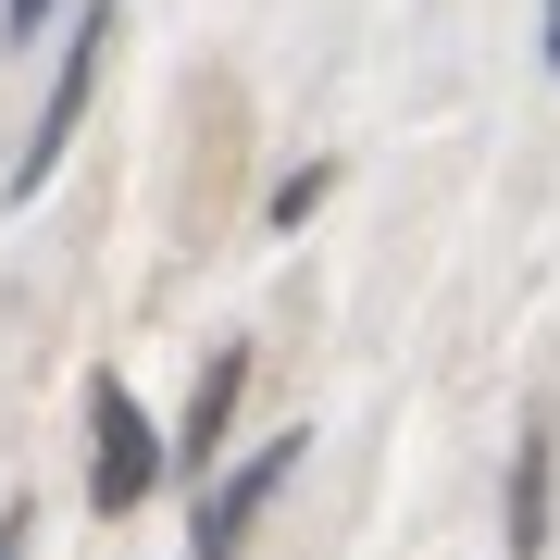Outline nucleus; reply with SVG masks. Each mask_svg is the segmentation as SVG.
<instances>
[{
  "label": "nucleus",
  "mask_w": 560,
  "mask_h": 560,
  "mask_svg": "<svg viewBox=\"0 0 560 560\" xmlns=\"http://www.w3.org/2000/svg\"><path fill=\"white\" fill-rule=\"evenodd\" d=\"M287 460H300V436H275V448L249 460V474H224L212 499H200V548H187V560H237V536L261 523V499H275V486H287Z\"/></svg>",
  "instance_id": "7ed1b4c3"
},
{
  "label": "nucleus",
  "mask_w": 560,
  "mask_h": 560,
  "mask_svg": "<svg viewBox=\"0 0 560 560\" xmlns=\"http://www.w3.org/2000/svg\"><path fill=\"white\" fill-rule=\"evenodd\" d=\"M0 560H25V511H0Z\"/></svg>",
  "instance_id": "0eeeda50"
},
{
  "label": "nucleus",
  "mask_w": 560,
  "mask_h": 560,
  "mask_svg": "<svg viewBox=\"0 0 560 560\" xmlns=\"http://www.w3.org/2000/svg\"><path fill=\"white\" fill-rule=\"evenodd\" d=\"M548 62H560V0H548Z\"/></svg>",
  "instance_id": "6e6552de"
},
{
  "label": "nucleus",
  "mask_w": 560,
  "mask_h": 560,
  "mask_svg": "<svg viewBox=\"0 0 560 560\" xmlns=\"http://www.w3.org/2000/svg\"><path fill=\"white\" fill-rule=\"evenodd\" d=\"M511 560H548V423H523L511 448Z\"/></svg>",
  "instance_id": "20e7f679"
},
{
  "label": "nucleus",
  "mask_w": 560,
  "mask_h": 560,
  "mask_svg": "<svg viewBox=\"0 0 560 560\" xmlns=\"http://www.w3.org/2000/svg\"><path fill=\"white\" fill-rule=\"evenodd\" d=\"M101 50H113V0H88V13H75V50H62V88H50L38 138H25V162H13V200H38V187H50V162H62V138H75L88 88H101Z\"/></svg>",
  "instance_id": "f03ea898"
},
{
  "label": "nucleus",
  "mask_w": 560,
  "mask_h": 560,
  "mask_svg": "<svg viewBox=\"0 0 560 560\" xmlns=\"http://www.w3.org/2000/svg\"><path fill=\"white\" fill-rule=\"evenodd\" d=\"M0 25H13V38H38V25H50V0H0Z\"/></svg>",
  "instance_id": "423d86ee"
},
{
  "label": "nucleus",
  "mask_w": 560,
  "mask_h": 560,
  "mask_svg": "<svg viewBox=\"0 0 560 560\" xmlns=\"http://www.w3.org/2000/svg\"><path fill=\"white\" fill-rule=\"evenodd\" d=\"M237 374H249V349H212L200 399H187V448H212V436H224V411H237Z\"/></svg>",
  "instance_id": "39448f33"
},
{
  "label": "nucleus",
  "mask_w": 560,
  "mask_h": 560,
  "mask_svg": "<svg viewBox=\"0 0 560 560\" xmlns=\"http://www.w3.org/2000/svg\"><path fill=\"white\" fill-rule=\"evenodd\" d=\"M88 448H101V460H88V499H101V511H138L162 486V436H150V411L125 399L113 374L88 386Z\"/></svg>",
  "instance_id": "f257e3e1"
}]
</instances>
